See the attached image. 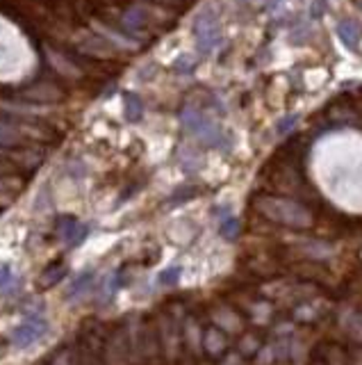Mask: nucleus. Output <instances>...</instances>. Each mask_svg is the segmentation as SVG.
<instances>
[{"label": "nucleus", "instance_id": "obj_2", "mask_svg": "<svg viewBox=\"0 0 362 365\" xmlns=\"http://www.w3.org/2000/svg\"><path fill=\"white\" fill-rule=\"evenodd\" d=\"M258 206H260V213H264L269 219H276V222L287 224V226H308L312 222L308 210L299 204H294V201L269 197V199H260Z\"/></svg>", "mask_w": 362, "mask_h": 365}, {"label": "nucleus", "instance_id": "obj_15", "mask_svg": "<svg viewBox=\"0 0 362 365\" xmlns=\"http://www.w3.org/2000/svg\"><path fill=\"white\" fill-rule=\"evenodd\" d=\"M323 12H326V3H323V0H314V5H312V18H319Z\"/></svg>", "mask_w": 362, "mask_h": 365}, {"label": "nucleus", "instance_id": "obj_5", "mask_svg": "<svg viewBox=\"0 0 362 365\" xmlns=\"http://www.w3.org/2000/svg\"><path fill=\"white\" fill-rule=\"evenodd\" d=\"M57 230H60V237L64 240V242H69V247L80 245L82 240L87 237V233H89V228L84 226V224H80L75 217H64Z\"/></svg>", "mask_w": 362, "mask_h": 365}, {"label": "nucleus", "instance_id": "obj_11", "mask_svg": "<svg viewBox=\"0 0 362 365\" xmlns=\"http://www.w3.org/2000/svg\"><path fill=\"white\" fill-rule=\"evenodd\" d=\"M194 66H196V60H192L189 55H183V57H178V60H176L174 69H176L178 73H192Z\"/></svg>", "mask_w": 362, "mask_h": 365}, {"label": "nucleus", "instance_id": "obj_13", "mask_svg": "<svg viewBox=\"0 0 362 365\" xmlns=\"http://www.w3.org/2000/svg\"><path fill=\"white\" fill-rule=\"evenodd\" d=\"M14 281V272H12V267L9 265H0V290L7 285H12Z\"/></svg>", "mask_w": 362, "mask_h": 365}, {"label": "nucleus", "instance_id": "obj_12", "mask_svg": "<svg viewBox=\"0 0 362 365\" xmlns=\"http://www.w3.org/2000/svg\"><path fill=\"white\" fill-rule=\"evenodd\" d=\"M178 276H180V267H171V270L160 274V283L162 285H174L178 281Z\"/></svg>", "mask_w": 362, "mask_h": 365}, {"label": "nucleus", "instance_id": "obj_10", "mask_svg": "<svg viewBox=\"0 0 362 365\" xmlns=\"http://www.w3.org/2000/svg\"><path fill=\"white\" fill-rule=\"evenodd\" d=\"M221 235H224L226 240H235L237 235H240V222H237L235 217L224 219V224H221Z\"/></svg>", "mask_w": 362, "mask_h": 365}, {"label": "nucleus", "instance_id": "obj_4", "mask_svg": "<svg viewBox=\"0 0 362 365\" xmlns=\"http://www.w3.org/2000/svg\"><path fill=\"white\" fill-rule=\"evenodd\" d=\"M46 331H49V322H46L41 315H30V318H25L23 324H18L14 333H12V342L16 347H30L37 340H41Z\"/></svg>", "mask_w": 362, "mask_h": 365}, {"label": "nucleus", "instance_id": "obj_1", "mask_svg": "<svg viewBox=\"0 0 362 365\" xmlns=\"http://www.w3.org/2000/svg\"><path fill=\"white\" fill-rule=\"evenodd\" d=\"M180 121H183V126L189 135L205 144V147L228 149V137L224 128L219 126L214 119H209L203 110L194 108V105H187V108H183V112H180Z\"/></svg>", "mask_w": 362, "mask_h": 365}, {"label": "nucleus", "instance_id": "obj_6", "mask_svg": "<svg viewBox=\"0 0 362 365\" xmlns=\"http://www.w3.org/2000/svg\"><path fill=\"white\" fill-rule=\"evenodd\" d=\"M360 25L354 23V21H349V18H344V21H340L337 23V37H340V42L344 44L347 48H351V51H356L358 44H360Z\"/></svg>", "mask_w": 362, "mask_h": 365}, {"label": "nucleus", "instance_id": "obj_17", "mask_svg": "<svg viewBox=\"0 0 362 365\" xmlns=\"http://www.w3.org/2000/svg\"><path fill=\"white\" fill-rule=\"evenodd\" d=\"M356 5H360V7H362V0H356Z\"/></svg>", "mask_w": 362, "mask_h": 365}, {"label": "nucleus", "instance_id": "obj_3", "mask_svg": "<svg viewBox=\"0 0 362 365\" xmlns=\"http://www.w3.org/2000/svg\"><path fill=\"white\" fill-rule=\"evenodd\" d=\"M194 37H196V48L201 55H212L224 44L221 23H219V16L212 9H203L194 18Z\"/></svg>", "mask_w": 362, "mask_h": 365}, {"label": "nucleus", "instance_id": "obj_7", "mask_svg": "<svg viewBox=\"0 0 362 365\" xmlns=\"http://www.w3.org/2000/svg\"><path fill=\"white\" fill-rule=\"evenodd\" d=\"M123 25L128 27L130 32H141L144 27L148 25V18H146V12L141 7H132L123 16Z\"/></svg>", "mask_w": 362, "mask_h": 365}, {"label": "nucleus", "instance_id": "obj_9", "mask_svg": "<svg viewBox=\"0 0 362 365\" xmlns=\"http://www.w3.org/2000/svg\"><path fill=\"white\" fill-rule=\"evenodd\" d=\"M91 272H84V274H80L78 276V281H73V285L69 287V297H75V292H78V297L80 295H84V290H87V287L91 285Z\"/></svg>", "mask_w": 362, "mask_h": 365}, {"label": "nucleus", "instance_id": "obj_14", "mask_svg": "<svg viewBox=\"0 0 362 365\" xmlns=\"http://www.w3.org/2000/svg\"><path fill=\"white\" fill-rule=\"evenodd\" d=\"M297 114H290V117L287 119H283L280 123H278V135H285V132H290L294 126H297Z\"/></svg>", "mask_w": 362, "mask_h": 365}, {"label": "nucleus", "instance_id": "obj_8", "mask_svg": "<svg viewBox=\"0 0 362 365\" xmlns=\"http://www.w3.org/2000/svg\"><path fill=\"white\" fill-rule=\"evenodd\" d=\"M126 117L128 121H139L141 114H144V103H141V99L137 94H126Z\"/></svg>", "mask_w": 362, "mask_h": 365}, {"label": "nucleus", "instance_id": "obj_16", "mask_svg": "<svg viewBox=\"0 0 362 365\" xmlns=\"http://www.w3.org/2000/svg\"><path fill=\"white\" fill-rule=\"evenodd\" d=\"M283 3V0H269V5H266V7H269V9H273V7H278Z\"/></svg>", "mask_w": 362, "mask_h": 365}]
</instances>
